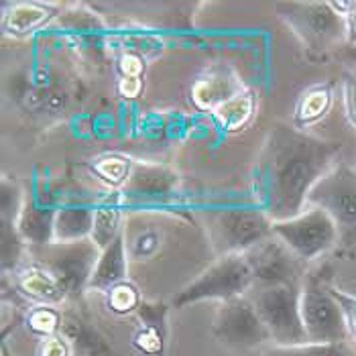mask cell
<instances>
[{
  "label": "cell",
  "instance_id": "1",
  "mask_svg": "<svg viewBox=\"0 0 356 356\" xmlns=\"http://www.w3.org/2000/svg\"><path fill=\"white\" fill-rule=\"evenodd\" d=\"M340 149L336 140L314 137L296 124L275 122L257 161L259 208L273 222L302 214L314 186L338 163Z\"/></svg>",
  "mask_w": 356,
  "mask_h": 356
},
{
  "label": "cell",
  "instance_id": "2",
  "mask_svg": "<svg viewBox=\"0 0 356 356\" xmlns=\"http://www.w3.org/2000/svg\"><path fill=\"white\" fill-rule=\"evenodd\" d=\"M279 19L293 31L309 59H324L330 51L346 45V23L330 2L289 0L277 2Z\"/></svg>",
  "mask_w": 356,
  "mask_h": 356
},
{
  "label": "cell",
  "instance_id": "3",
  "mask_svg": "<svg viewBox=\"0 0 356 356\" xmlns=\"http://www.w3.org/2000/svg\"><path fill=\"white\" fill-rule=\"evenodd\" d=\"M248 300L263 320L273 346H296L307 342L302 320V283L254 287L250 289Z\"/></svg>",
  "mask_w": 356,
  "mask_h": 356
},
{
  "label": "cell",
  "instance_id": "4",
  "mask_svg": "<svg viewBox=\"0 0 356 356\" xmlns=\"http://www.w3.org/2000/svg\"><path fill=\"white\" fill-rule=\"evenodd\" d=\"M254 281L245 254H224L218 257L206 271L197 275L190 285H186L173 300L177 309L192 303L216 300L224 303L250 293Z\"/></svg>",
  "mask_w": 356,
  "mask_h": 356
},
{
  "label": "cell",
  "instance_id": "5",
  "mask_svg": "<svg viewBox=\"0 0 356 356\" xmlns=\"http://www.w3.org/2000/svg\"><path fill=\"white\" fill-rule=\"evenodd\" d=\"M307 208H320L334 220L340 245L356 247V167L336 163L307 195Z\"/></svg>",
  "mask_w": 356,
  "mask_h": 356
},
{
  "label": "cell",
  "instance_id": "6",
  "mask_svg": "<svg viewBox=\"0 0 356 356\" xmlns=\"http://www.w3.org/2000/svg\"><path fill=\"white\" fill-rule=\"evenodd\" d=\"M100 248L92 241L78 243H51L47 247L33 248V261L45 267L65 289L67 298H78L90 287L96 263L100 259Z\"/></svg>",
  "mask_w": 356,
  "mask_h": 356
},
{
  "label": "cell",
  "instance_id": "7",
  "mask_svg": "<svg viewBox=\"0 0 356 356\" xmlns=\"http://www.w3.org/2000/svg\"><path fill=\"white\" fill-rule=\"evenodd\" d=\"M208 234L218 257L245 254L273 236V220L261 208H228L208 216Z\"/></svg>",
  "mask_w": 356,
  "mask_h": 356
},
{
  "label": "cell",
  "instance_id": "8",
  "mask_svg": "<svg viewBox=\"0 0 356 356\" xmlns=\"http://www.w3.org/2000/svg\"><path fill=\"white\" fill-rule=\"evenodd\" d=\"M273 234L302 263L320 259L340 243L334 220L320 208H305L296 218L273 222Z\"/></svg>",
  "mask_w": 356,
  "mask_h": 356
},
{
  "label": "cell",
  "instance_id": "9",
  "mask_svg": "<svg viewBox=\"0 0 356 356\" xmlns=\"http://www.w3.org/2000/svg\"><path fill=\"white\" fill-rule=\"evenodd\" d=\"M302 320L307 342L314 344H336L348 336V324L332 287L316 279L302 283Z\"/></svg>",
  "mask_w": 356,
  "mask_h": 356
},
{
  "label": "cell",
  "instance_id": "10",
  "mask_svg": "<svg viewBox=\"0 0 356 356\" xmlns=\"http://www.w3.org/2000/svg\"><path fill=\"white\" fill-rule=\"evenodd\" d=\"M212 334L222 346L234 350H252L271 344V336L248 296L220 303L212 322Z\"/></svg>",
  "mask_w": 356,
  "mask_h": 356
},
{
  "label": "cell",
  "instance_id": "11",
  "mask_svg": "<svg viewBox=\"0 0 356 356\" xmlns=\"http://www.w3.org/2000/svg\"><path fill=\"white\" fill-rule=\"evenodd\" d=\"M254 287H283L302 283L300 259L285 247L277 236H269L257 247L245 252Z\"/></svg>",
  "mask_w": 356,
  "mask_h": 356
},
{
  "label": "cell",
  "instance_id": "12",
  "mask_svg": "<svg viewBox=\"0 0 356 356\" xmlns=\"http://www.w3.org/2000/svg\"><path fill=\"white\" fill-rule=\"evenodd\" d=\"M177 184H179V175L173 169L165 165L135 161L127 184L120 190L124 195L135 200L157 202L173 195V192L177 190Z\"/></svg>",
  "mask_w": 356,
  "mask_h": 356
},
{
  "label": "cell",
  "instance_id": "13",
  "mask_svg": "<svg viewBox=\"0 0 356 356\" xmlns=\"http://www.w3.org/2000/svg\"><path fill=\"white\" fill-rule=\"evenodd\" d=\"M54 17H57V4L51 2H37V0L4 2L0 27L6 37L23 39L49 25Z\"/></svg>",
  "mask_w": 356,
  "mask_h": 356
},
{
  "label": "cell",
  "instance_id": "14",
  "mask_svg": "<svg viewBox=\"0 0 356 356\" xmlns=\"http://www.w3.org/2000/svg\"><path fill=\"white\" fill-rule=\"evenodd\" d=\"M243 90L245 88L238 80V76L230 67L216 65V67L206 70L193 82L192 102L193 106L202 112H214L218 106L228 102L230 98H234Z\"/></svg>",
  "mask_w": 356,
  "mask_h": 356
},
{
  "label": "cell",
  "instance_id": "15",
  "mask_svg": "<svg viewBox=\"0 0 356 356\" xmlns=\"http://www.w3.org/2000/svg\"><path fill=\"white\" fill-rule=\"evenodd\" d=\"M13 277L19 293L33 302V305H59L67 300V293L61 283L35 261H31L29 265H21Z\"/></svg>",
  "mask_w": 356,
  "mask_h": 356
},
{
  "label": "cell",
  "instance_id": "16",
  "mask_svg": "<svg viewBox=\"0 0 356 356\" xmlns=\"http://www.w3.org/2000/svg\"><path fill=\"white\" fill-rule=\"evenodd\" d=\"M55 214L57 208L37 204L33 200H25L23 210L17 218V230L29 247H47L54 243Z\"/></svg>",
  "mask_w": 356,
  "mask_h": 356
},
{
  "label": "cell",
  "instance_id": "17",
  "mask_svg": "<svg viewBox=\"0 0 356 356\" xmlns=\"http://www.w3.org/2000/svg\"><path fill=\"white\" fill-rule=\"evenodd\" d=\"M127 275H129V257H127V238L122 232L110 247L100 252V259L96 263L88 289L108 293L114 285L127 281Z\"/></svg>",
  "mask_w": 356,
  "mask_h": 356
},
{
  "label": "cell",
  "instance_id": "18",
  "mask_svg": "<svg viewBox=\"0 0 356 356\" xmlns=\"http://www.w3.org/2000/svg\"><path fill=\"white\" fill-rule=\"evenodd\" d=\"M94 206L67 204L59 206L55 214L54 243H78L92 236Z\"/></svg>",
  "mask_w": 356,
  "mask_h": 356
},
{
  "label": "cell",
  "instance_id": "19",
  "mask_svg": "<svg viewBox=\"0 0 356 356\" xmlns=\"http://www.w3.org/2000/svg\"><path fill=\"white\" fill-rule=\"evenodd\" d=\"M254 112H257V94L250 88H245L234 98H230L228 102H224L214 110L212 116L222 131L238 133L252 120Z\"/></svg>",
  "mask_w": 356,
  "mask_h": 356
},
{
  "label": "cell",
  "instance_id": "20",
  "mask_svg": "<svg viewBox=\"0 0 356 356\" xmlns=\"http://www.w3.org/2000/svg\"><path fill=\"white\" fill-rule=\"evenodd\" d=\"M334 104V90L330 83H318L303 92L296 104L293 122L298 129H305L322 120Z\"/></svg>",
  "mask_w": 356,
  "mask_h": 356
},
{
  "label": "cell",
  "instance_id": "21",
  "mask_svg": "<svg viewBox=\"0 0 356 356\" xmlns=\"http://www.w3.org/2000/svg\"><path fill=\"white\" fill-rule=\"evenodd\" d=\"M122 232H124L122 212L114 202L94 206V226H92V236L90 238L98 245L100 250L110 247Z\"/></svg>",
  "mask_w": 356,
  "mask_h": 356
},
{
  "label": "cell",
  "instance_id": "22",
  "mask_svg": "<svg viewBox=\"0 0 356 356\" xmlns=\"http://www.w3.org/2000/svg\"><path fill=\"white\" fill-rule=\"evenodd\" d=\"M133 163L129 157L124 155H104L100 159H96L92 163V171L112 188H122L131 175V169H133Z\"/></svg>",
  "mask_w": 356,
  "mask_h": 356
},
{
  "label": "cell",
  "instance_id": "23",
  "mask_svg": "<svg viewBox=\"0 0 356 356\" xmlns=\"http://www.w3.org/2000/svg\"><path fill=\"white\" fill-rule=\"evenodd\" d=\"M25 324L35 336H39L43 340V338H49V336H55L61 332L63 318L55 309V305H33L27 312Z\"/></svg>",
  "mask_w": 356,
  "mask_h": 356
},
{
  "label": "cell",
  "instance_id": "24",
  "mask_svg": "<svg viewBox=\"0 0 356 356\" xmlns=\"http://www.w3.org/2000/svg\"><path fill=\"white\" fill-rule=\"evenodd\" d=\"M263 356H353L344 342L336 344H296V346H269Z\"/></svg>",
  "mask_w": 356,
  "mask_h": 356
},
{
  "label": "cell",
  "instance_id": "25",
  "mask_svg": "<svg viewBox=\"0 0 356 356\" xmlns=\"http://www.w3.org/2000/svg\"><path fill=\"white\" fill-rule=\"evenodd\" d=\"M25 250V241L21 238L17 224L2 220V271L4 273H15L21 267Z\"/></svg>",
  "mask_w": 356,
  "mask_h": 356
},
{
  "label": "cell",
  "instance_id": "26",
  "mask_svg": "<svg viewBox=\"0 0 356 356\" xmlns=\"http://www.w3.org/2000/svg\"><path fill=\"white\" fill-rule=\"evenodd\" d=\"M140 293L138 289L124 281V283H118L110 289L106 293V305H108L110 312L118 314V316H124V314H131V312H137L140 307Z\"/></svg>",
  "mask_w": 356,
  "mask_h": 356
},
{
  "label": "cell",
  "instance_id": "27",
  "mask_svg": "<svg viewBox=\"0 0 356 356\" xmlns=\"http://www.w3.org/2000/svg\"><path fill=\"white\" fill-rule=\"evenodd\" d=\"M23 204H25V197L21 193V188L8 179V177H2V200H0V220H8V222H17L21 210H23Z\"/></svg>",
  "mask_w": 356,
  "mask_h": 356
},
{
  "label": "cell",
  "instance_id": "28",
  "mask_svg": "<svg viewBox=\"0 0 356 356\" xmlns=\"http://www.w3.org/2000/svg\"><path fill=\"white\" fill-rule=\"evenodd\" d=\"M37 356H72V342L61 332L43 338L37 346Z\"/></svg>",
  "mask_w": 356,
  "mask_h": 356
},
{
  "label": "cell",
  "instance_id": "29",
  "mask_svg": "<svg viewBox=\"0 0 356 356\" xmlns=\"http://www.w3.org/2000/svg\"><path fill=\"white\" fill-rule=\"evenodd\" d=\"M332 293H334V298L338 300L342 312H344V318H346V324H348V334H353L356 340V296H350V293L334 289V287H332Z\"/></svg>",
  "mask_w": 356,
  "mask_h": 356
},
{
  "label": "cell",
  "instance_id": "30",
  "mask_svg": "<svg viewBox=\"0 0 356 356\" xmlns=\"http://www.w3.org/2000/svg\"><path fill=\"white\" fill-rule=\"evenodd\" d=\"M342 94H344V108L350 124L356 129V74H348L342 83Z\"/></svg>",
  "mask_w": 356,
  "mask_h": 356
},
{
  "label": "cell",
  "instance_id": "31",
  "mask_svg": "<svg viewBox=\"0 0 356 356\" xmlns=\"http://www.w3.org/2000/svg\"><path fill=\"white\" fill-rule=\"evenodd\" d=\"M118 70L122 74V78H140L145 65H143V59L135 54H124L118 61Z\"/></svg>",
  "mask_w": 356,
  "mask_h": 356
},
{
  "label": "cell",
  "instance_id": "32",
  "mask_svg": "<svg viewBox=\"0 0 356 356\" xmlns=\"http://www.w3.org/2000/svg\"><path fill=\"white\" fill-rule=\"evenodd\" d=\"M344 23H346V45H356V0L348 2Z\"/></svg>",
  "mask_w": 356,
  "mask_h": 356
},
{
  "label": "cell",
  "instance_id": "33",
  "mask_svg": "<svg viewBox=\"0 0 356 356\" xmlns=\"http://www.w3.org/2000/svg\"><path fill=\"white\" fill-rule=\"evenodd\" d=\"M140 78H122L118 83V92L124 96V98H135L140 92Z\"/></svg>",
  "mask_w": 356,
  "mask_h": 356
},
{
  "label": "cell",
  "instance_id": "34",
  "mask_svg": "<svg viewBox=\"0 0 356 356\" xmlns=\"http://www.w3.org/2000/svg\"><path fill=\"white\" fill-rule=\"evenodd\" d=\"M338 57L348 61V63H356V45H344L340 51H338Z\"/></svg>",
  "mask_w": 356,
  "mask_h": 356
},
{
  "label": "cell",
  "instance_id": "35",
  "mask_svg": "<svg viewBox=\"0 0 356 356\" xmlns=\"http://www.w3.org/2000/svg\"><path fill=\"white\" fill-rule=\"evenodd\" d=\"M2 356H15V355L8 350V346H6V344H2Z\"/></svg>",
  "mask_w": 356,
  "mask_h": 356
}]
</instances>
